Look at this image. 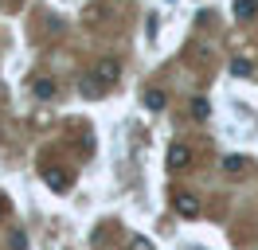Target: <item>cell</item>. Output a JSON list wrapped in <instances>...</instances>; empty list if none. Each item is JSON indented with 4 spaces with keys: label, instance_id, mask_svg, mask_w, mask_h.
Segmentation results:
<instances>
[{
    "label": "cell",
    "instance_id": "cell-11",
    "mask_svg": "<svg viewBox=\"0 0 258 250\" xmlns=\"http://www.w3.org/2000/svg\"><path fill=\"white\" fill-rule=\"evenodd\" d=\"M129 250H153V246H149L145 238H133V242H129Z\"/></svg>",
    "mask_w": 258,
    "mask_h": 250
},
{
    "label": "cell",
    "instance_id": "cell-1",
    "mask_svg": "<svg viewBox=\"0 0 258 250\" xmlns=\"http://www.w3.org/2000/svg\"><path fill=\"white\" fill-rule=\"evenodd\" d=\"M90 75H94L98 82H102V86L110 90L113 82H117V75H121V67H117L113 59H102V62H94V71H90Z\"/></svg>",
    "mask_w": 258,
    "mask_h": 250
},
{
    "label": "cell",
    "instance_id": "cell-2",
    "mask_svg": "<svg viewBox=\"0 0 258 250\" xmlns=\"http://www.w3.org/2000/svg\"><path fill=\"white\" fill-rule=\"evenodd\" d=\"M172 207H176L180 215H200V200H196V196H188V192H176V200H172Z\"/></svg>",
    "mask_w": 258,
    "mask_h": 250
},
{
    "label": "cell",
    "instance_id": "cell-8",
    "mask_svg": "<svg viewBox=\"0 0 258 250\" xmlns=\"http://www.w3.org/2000/svg\"><path fill=\"white\" fill-rule=\"evenodd\" d=\"M223 168L227 172H242V168H246V156H239V153H235V156H223Z\"/></svg>",
    "mask_w": 258,
    "mask_h": 250
},
{
    "label": "cell",
    "instance_id": "cell-12",
    "mask_svg": "<svg viewBox=\"0 0 258 250\" xmlns=\"http://www.w3.org/2000/svg\"><path fill=\"white\" fill-rule=\"evenodd\" d=\"M4 211H8V203H4V200H0V215H4Z\"/></svg>",
    "mask_w": 258,
    "mask_h": 250
},
{
    "label": "cell",
    "instance_id": "cell-7",
    "mask_svg": "<svg viewBox=\"0 0 258 250\" xmlns=\"http://www.w3.org/2000/svg\"><path fill=\"white\" fill-rule=\"evenodd\" d=\"M35 98H55V82H47V78H35Z\"/></svg>",
    "mask_w": 258,
    "mask_h": 250
},
{
    "label": "cell",
    "instance_id": "cell-4",
    "mask_svg": "<svg viewBox=\"0 0 258 250\" xmlns=\"http://www.w3.org/2000/svg\"><path fill=\"white\" fill-rule=\"evenodd\" d=\"M79 90L86 94V98H102V94H106V86H102L94 75H82V78H79Z\"/></svg>",
    "mask_w": 258,
    "mask_h": 250
},
{
    "label": "cell",
    "instance_id": "cell-10",
    "mask_svg": "<svg viewBox=\"0 0 258 250\" xmlns=\"http://www.w3.org/2000/svg\"><path fill=\"white\" fill-rule=\"evenodd\" d=\"M192 113H196V117H208V102H204V98H196V102H192Z\"/></svg>",
    "mask_w": 258,
    "mask_h": 250
},
{
    "label": "cell",
    "instance_id": "cell-5",
    "mask_svg": "<svg viewBox=\"0 0 258 250\" xmlns=\"http://www.w3.org/2000/svg\"><path fill=\"white\" fill-rule=\"evenodd\" d=\"M43 180H47L55 192H67V188H71V176H67L63 168H47V172H43Z\"/></svg>",
    "mask_w": 258,
    "mask_h": 250
},
{
    "label": "cell",
    "instance_id": "cell-9",
    "mask_svg": "<svg viewBox=\"0 0 258 250\" xmlns=\"http://www.w3.org/2000/svg\"><path fill=\"white\" fill-rule=\"evenodd\" d=\"M145 106H149V109H164V94H161V90H149V94H145Z\"/></svg>",
    "mask_w": 258,
    "mask_h": 250
},
{
    "label": "cell",
    "instance_id": "cell-6",
    "mask_svg": "<svg viewBox=\"0 0 258 250\" xmlns=\"http://www.w3.org/2000/svg\"><path fill=\"white\" fill-rule=\"evenodd\" d=\"M254 12H258L254 0H235V16H239V20H250Z\"/></svg>",
    "mask_w": 258,
    "mask_h": 250
},
{
    "label": "cell",
    "instance_id": "cell-3",
    "mask_svg": "<svg viewBox=\"0 0 258 250\" xmlns=\"http://www.w3.org/2000/svg\"><path fill=\"white\" fill-rule=\"evenodd\" d=\"M188 160H192V149H188V145H172V149H168V164H172V168H188Z\"/></svg>",
    "mask_w": 258,
    "mask_h": 250
}]
</instances>
